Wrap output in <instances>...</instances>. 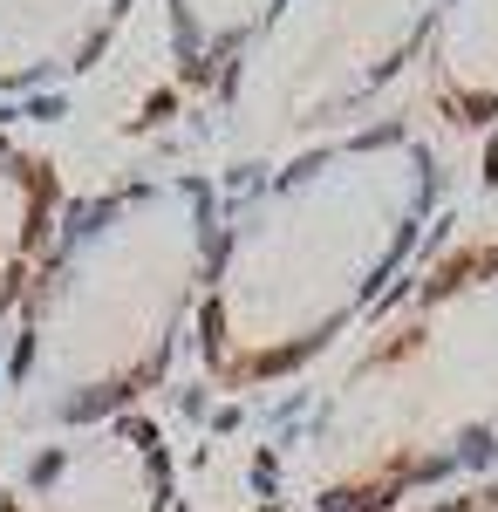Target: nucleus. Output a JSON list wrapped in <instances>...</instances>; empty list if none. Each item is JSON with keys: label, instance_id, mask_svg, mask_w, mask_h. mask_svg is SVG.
<instances>
[{"label": "nucleus", "instance_id": "9", "mask_svg": "<svg viewBox=\"0 0 498 512\" xmlns=\"http://www.w3.org/2000/svg\"><path fill=\"white\" fill-rule=\"evenodd\" d=\"M273 14V0H164V48L171 69L192 89H219L232 55L253 41V28Z\"/></svg>", "mask_w": 498, "mask_h": 512}, {"label": "nucleus", "instance_id": "3", "mask_svg": "<svg viewBox=\"0 0 498 512\" xmlns=\"http://www.w3.org/2000/svg\"><path fill=\"white\" fill-rule=\"evenodd\" d=\"M478 478H498V239L444 246L362 321L301 437L314 512H389Z\"/></svg>", "mask_w": 498, "mask_h": 512}, {"label": "nucleus", "instance_id": "1", "mask_svg": "<svg viewBox=\"0 0 498 512\" xmlns=\"http://www.w3.org/2000/svg\"><path fill=\"white\" fill-rule=\"evenodd\" d=\"M444 198V151L410 117L287 151L219 219L192 321L198 369L232 396L314 369L410 280Z\"/></svg>", "mask_w": 498, "mask_h": 512}, {"label": "nucleus", "instance_id": "8", "mask_svg": "<svg viewBox=\"0 0 498 512\" xmlns=\"http://www.w3.org/2000/svg\"><path fill=\"white\" fill-rule=\"evenodd\" d=\"M62 205L69 198H62L55 158H41L35 144L0 137V328H14V308H21L41 253L55 239Z\"/></svg>", "mask_w": 498, "mask_h": 512}, {"label": "nucleus", "instance_id": "11", "mask_svg": "<svg viewBox=\"0 0 498 512\" xmlns=\"http://www.w3.org/2000/svg\"><path fill=\"white\" fill-rule=\"evenodd\" d=\"M478 192H485V205H492V219H498V123L478 137Z\"/></svg>", "mask_w": 498, "mask_h": 512}, {"label": "nucleus", "instance_id": "10", "mask_svg": "<svg viewBox=\"0 0 498 512\" xmlns=\"http://www.w3.org/2000/svg\"><path fill=\"white\" fill-rule=\"evenodd\" d=\"M389 512H498V478L451 485V492H430V499H410V506H389Z\"/></svg>", "mask_w": 498, "mask_h": 512}, {"label": "nucleus", "instance_id": "5", "mask_svg": "<svg viewBox=\"0 0 498 512\" xmlns=\"http://www.w3.org/2000/svg\"><path fill=\"white\" fill-rule=\"evenodd\" d=\"M171 499V437L144 410L55 431L0 485V512H171Z\"/></svg>", "mask_w": 498, "mask_h": 512}, {"label": "nucleus", "instance_id": "6", "mask_svg": "<svg viewBox=\"0 0 498 512\" xmlns=\"http://www.w3.org/2000/svg\"><path fill=\"white\" fill-rule=\"evenodd\" d=\"M137 0H0V96L89 76L116 48Z\"/></svg>", "mask_w": 498, "mask_h": 512}, {"label": "nucleus", "instance_id": "4", "mask_svg": "<svg viewBox=\"0 0 498 512\" xmlns=\"http://www.w3.org/2000/svg\"><path fill=\"white\" fill-rule=\"evenodd\" d=\"M444 0H273L212 103L239 144H314L423 62Z\"/></svg>", "mask_w": 498, "mask_h": 512}, {"label": "nucleus", "instance_id": "2", "mask_svg": "<svg viewBox=\"0 0 498 512\" xmlns=\"http://www.w3.org/2000/svg\"><path fill=\"white\" fill-rule=\"evenodd\" d=\"M219 219L205 171H144L62 205L7 328L14 403L48 431L137 410L192 342Z\"/></svg>", "mask_w": 498, "mask_h": 512}, {"label": "nucleus", "instance_id": "7", "mask_svg": "<svg viewBox=\"0 0 498 512\" xmlns=\"http://www.w3.org/2000/svg\"><path fill=\"white\" fill-rule=\"evenodd\" d=\"M417 69L437 117L485 137L498 123V0H444Z\"/></svg>", "mask_w": 498, "mask_h": 512}]
</instances>
